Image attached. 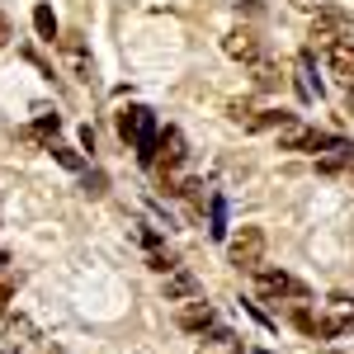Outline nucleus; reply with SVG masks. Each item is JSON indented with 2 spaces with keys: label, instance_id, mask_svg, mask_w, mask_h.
Listing matches in <instances>:
<instances>
[{
  "label": "nucleus",
  "instance_id": "obj_16",
  "mask_svg": "<svg viewBox=\"0 0 354 354\" xmlns=\"http://www.w3.org/2000/svg\"><path fill=\"white\" fill-rule=\"evenodd\" d=\"M66 62L76 66V76H81V81H90V57H85L81 43H66Z\"/></svg>",
  "mask_w": 354,
  "mask_h": 354
},
{
  "label": "nucleus",
  "instance_id": "obj_9",
  "mask_svg": "<svg viewBox=\"0 0 354 354\" xmlns=\"http://www.w3.org/2000/svg\"><path fill=\"white\" fill-rule=\"evenodd\" d=\"M189 298H203L198 293V279L189 270H170L165 274V302H189Z\"/></svg>",
  "mask_w": 354,
  "mask_h": 354
},
{
  "label": "nucleus",
  "instance_id": "obj_11",
  "mask_svg": "<svg viewBox=\"0 0 354 354\" xmlns=\"http://www.w3.org/2000/svg\"><path fill=\"white\" fill-rule=\"evenodd\" d=\"M312 24H322V28H335V33H350V15H345V10H340V5H322V10H317V19H312Z\"/></svg>",
  "mask_w": 354,
  "mask_h": 354
},
{
  "label": "nucleus",
  "instance_id": "obj_2",
  "mask_svg": "<svg viewBox=\"0 0 354 354\" xmlns=\"http://www.w3.org/2000/svg\"><path fill=\"white\" fill-rule=\"evenodd\" d=\"M255 293L260 298H288V302H307V283L302 279H293V274H283V270H270V265H260L255 270Z\"/></svg>",
  "mask_w": 354,
  "mask_h": 354
},
{
  "label": "nucleus",
  "instance_id": "obj_5",
  "mask_svg": "<svg viewBox=\"0 0 354 354\" xmlns=\"http://www.w3.org/2000/svg\"><path fill=\"white\" fill-rule=\"evenodd\" d=\"M322 57H326L330 76H340V81H354V38H350V33H340V38H335V43H330Z\"/></svg>",
  "mask_w": 354,
  "mask_h": 354
},
{
  "label": "nucleus",
  "instance_id": "obj_21",
  "mask_svg": "<svg viewBox=\"0 0 354 354\" xmlns=\"http://www.w3.org/2000/svg\"><path fill=\"white\" fill-rule=\"evenodd\" d=\"M151 270L170 274V270H180V265H175V255H170V250H165V255H161V250H151Z\"/></svg>",
  "mask_w": 354,
  "mask_h": 354
},
{
  "label": "nucleus",
  "instance_id": "obj_19",
  "mask_svg": "<svg viewBox=\"0 0 354 354\" xmlns=\"http://www.w3.org/2000/svg\"><path fill=\"white\" fill-rule=\"evenodd\" d=\"M255 85H260V90H274V85H279V71H274L270 62H255Z\"/></svg>",
  "mask_w": 354,
  "mask_h": 354
},
{
  "label": "nucleus",
  "instance_id": "obj_6",
  "mask_svg": "<svg viewBox=\"0 0 354 354\" xmlns=\"http://www.w3.org/2000/svg\"><path fill=\"white\" fill-rule=\"evenodd\" d=\"M33 335H38V330H33V322H28V317H19V312H15V317H5V330H0L5 354H24L28 345H33Z\"/></svg>",
  "mask_w": 354,
  "mask_h": 354
},
{
  "label": "nucleus",
  "instance_id": "obj_14",
  "mask_svg": "<svg viewBox=\"0 0 354 354\" xmlns=\"http://www.w3.org/2000/svg\"><path fill=\"white\" fill-rule=\"evenodd\" d=\"M298 90H302V100H322V85H317V76H312V57L298 62Z\"/></svg>",
  "mask_w": 354,
  "mask_h": 354
},
{
  "label": "nucleus",
  "instance_id": "obj_3",
  "mask_svg": "<svg viewBox=\"0 0 354 354\" xmlns=\"http://www.w3.org/2000/svg\"><path fill=\"white\" fill-rule=\"evenodd\" d=\"M345 330H354V302L350 298H330L326 302V317H317V330H312V335L335 340V335H345Z\"/></svg>",
  "mask_w": 354,
  "mask_h": 354
},
{
  "label": "nucleus",
  "instance_id": "obj_17",
  "mask_svg": "<svg viewBox=\"0 0 354 354\" xmlns=\"http://www.w3.org/2000/svg\"><path fill=\"white\" fill-rule=\"evenodd\" d=\"M227 118L241 123V128H255V109H250L245 100H232V104H227Z\"/></svg>",
  "mask_w": 354,
  "mask_h": 354
},
{
  "label": "nucleus",
  "instance_id": "obj_12",
  "mask_svg": "<svg viewBox=\"0 0 354 354\" xmlns=\"http://www.w3.org/2000/svg\"><path fill=\"white\" fill-rule=\"evenodd\" d=\"M198 354H236V335H232V330H218V326H213V335L198 345Z\"/></svg>",
  "mask_w": 354,
  "mask_h": 354
},
{
  "label": "nucleus",
  "instance_id": "obj_1",
  "mask_svg": "<svg viewBox=\"0 0 354 354\" xmlns=\"http://www.w3.org/2000/svg\"><path fill=\"white\" fill-rule=\"evenodd\" d=\"M265 245H270L265 227H241V232L227 241V265H232V270L255 274L260 265H265Z\"/></svg>",
  "mask_w": 354,
  "mask_h": 354
},
{
  "label": "nucleus",
  "instance_id": "obj_22",
  "mask_svg": "<svg viewBox=\"0 0 354 354\" xmlns=\"http://www.w3.org/2000/svg\"><path fill=\"white\" fill-rule=\"evenodd\" d=\"M293 5H298V10H307V15H317V10H322L326 0H293Z\"/></svg>",
  "mask_w": 354,
  "mask_h": 354
},
{
  "label": "nucleus",
  "instance_id": "obj_13",
  "mask_svg": "<svg viewBox=\"0 0 354 354\" xmlns=\"http://www.w3.org/2000/svg\"><path fill=\"white\" fill-rule=\"evenodd\" d=\"M57 128H62V118H57V113H43L33 128H24V137H28V142H53Z\"/></svg>",
  "mask_w": 354,
  "mask_h": 354
},
{
  "label": "nucleus",
  "instance_id": "obj_15",
  "mask_svg": "<svg viewBox=\"0 0 354 354\" xmlns=\"http://www.w3.org/2000/svg\"><path fill=\"white\" fill-rule=\"evenodd\" d=\"M33 28H38V38H43V43H53V38H57V15L48 10V5H38V10H33Z\"/></svg>",
  "mask_w": 354,
  "mask_h": 354
},
{
  "label": "nucleus",
  "instance_id": "obj_7",
  "mask_svg": "<svg viewBox=\"0 0 354 354\" xmlns=\"http://www.w3.org/2000/svg\"><path fill=\"white\" fill-rule=\"evenodd\" d=\"M222 48H227V57H236V62H260V38L250 33V28H232L227 38H222Z\"/></svg>",
  "mask_w": 354,
  "mask_h": 354
},
{
  "label": "nucleus",
  "instance_id": "obj_18",
  "mask_svg": "<svg viewBox=\"0 0 354 354\" xmlns=\"http://www.w3.org/2000/svg\"><path fill=\"white\" fill-rule=\"evenodd\" d=\"M53 156H57V161H62V165H66V170H81V151H71V147H62V142H53Z\"/></svg>",
  "mask_w": 354,
  "mask_h": 354
},
{
  "label": "nucleus",
  "instance_id": "obj_10",
  "mask_svg": "<svg viewBox=\"0 0 354 354\" xmlns=\"http://www.w3.org/2000/svg\"><path fill=\"white\" fill-rule=\"evenodd\" d=\"M350 165H354V147L340 142V137H335V147H330L326 156H317V170H322V175H340V170H350Z\"/></svg>",
  "mask_w": 354,
  "mask_h": 354
},
{
  "label": "nucleus",
  "instance_id": "obj_4",
  "mask_svg": "<svg viewBox=\"0 0 354 354\" xmlns=\"http://www.w3.org/2000/svg\"><path fill=\"white\" fill-rule=\"evenodd\" d=\"M175 322H180V330H189V335H203V330L218 326V312H213L203 298H189V302H180Z\"/></svg>",
  "mask_w": 354,
  "mask_h": 354
},
{
  "label": "nucleus",
  "instance_id": "obj_23",
  "mask_svg": "<svg viewBox=\"0 0 354 354\" xmlns=\"http://www.w3.org/2000/svg\"><path fill=\"white\" fill-rule=\"evenodd\" d=\"M10 38H15V33H10V19H5V15H0V48H5V43H10Z\"/></svg>",
  "mask_w": 354,
  "mask_h": 354
},
{
  "label": "nucleus",
  "instance_id": "obj_25",
  "mask_svg": "<svg viewBox=\"0 0 354 354\" xmlns=\"http://www.w3.org/2000/svg\"><path fill=\"white\" fill-rule=\"evenodd\" d=\"M350 189H354V165H350Z\"/></svg>",
  "mask_w": 354,
  "mask_h": 354
},
{
  "label": "nucleus",
  "instance_id": "obj_24",
  "mask_svg": "<svg viewBox=\"0 0 354 354\" xmlns=\"http://www.w3.org/2000/svg\"><path fill=\"white\" fill-rule=\"evenodd\" d=\"M345 113L354 118V81H350V90H345Z\"/></svg>",
  "mask_w": 354,
  "mask_h": 354
},
{
  "label": "nucleus",
  "instance_id": "obj_8",
  "mask_svg": "<svg viewBox=\"0 0 354 354\" xmlns=\"http://www.w3.org/2000/svg\"><path fill=\"white\" fill-rule=\"evenodd\" d=\"M170 165H185V137H180V128H165L156 137V170H170Z\"/></svg>",
  "mask_w": 354,
  "mask_h": 354
},
{
  "label": "nucleus",
  "instance_id": "obj_20",
  "mask_svg": "<svg viewBox=\"0 0 354 354\" xmlns=\"http://www.w3.org/2000/svg\"><path fill=\"white\" fill-rule=\"evenodd\" d=\"M10 298H15V274L0 270V317H10Z\"/></svg>",
  "mask_w": 354,
  "mask_h": 354
}]
</instances>
